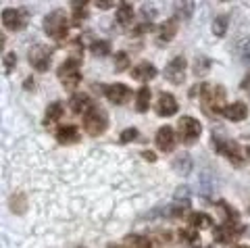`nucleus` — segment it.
I'll list each match as a JSON object with an SVG mask.
<instances>
[{
  "label": "nucleus",
  "instance_id": "f704fd0d",
  "mask_svg": "<svg viewBox=\"0 0 250 248\" xmlns=\"http://www.w3.org/2000/svg\"><path fill=\"white\" fill-rule=\"evenodd\" d=\"M179 236H182L184 240H188V242H190L192 246H198V229H182V231H179Z\"/></svg>",
  "mask_w": 250,
  "mask_h": 248
},
{
  "label": "nucleus",
  "instance_id": "e433bc0d",
  "mask_svg": "<svg viewBox=\"0 0 250 248\" xmlns=\"http://www.w3.org/2000/svg\"><path fill=\"white\" fill-rule=\"evenodd\" d=\"M96 6H98V9H103V11H106V9H111V6H119V4H117V2H111V0H103V2L98 0Z\"/></svg>",
  "mask_w": 250,
  "mask_h": 248
},
{
  "label": "nucleus",
  "instance_id": "a211bd4d",
  "mask_svg": "<svg viewBox=\"0 0 250 248\" xmlns=\"http://www.w3.org/2000/svg\"><path fill=\"white\" fill-rule=\"evenodd\" d=\"M177 29H179V23H177V17H173V19H169V21H165L161 25V29H159V40L165 44V42H171L175 38V34H177Z\"/></svg>",
  "mask_w": 250,
  "mask_h": 248
},
{
  "label": "nucleus",
  "instance_id": "423d86ee",
  "mask_svg": "<svg viewBox=\"0 0 250 248\" xmlns=\"http://www.w3.org/2000/svg\"><path fill=\"white\" fill-rule=\"evenodd\" d=\"M29 65L36 69L38 73H46L50 69V63H52V48L44 44H36L34 48H29Z\"/></svg>",
  "mask_w": 250,
  "mask_h": 248
},
{
  "label": "nucleus",
  "instance_id": "ea45409f",
  "mask_svg": "<svg viewBox=\"0 0 250 248\" xmlns=\"http://www.w3.org/2000/svg\"><path fill=\"white\" fill-rule=\"evenodd\" d=\"M248 86H250V73H248V75L244 77V82H242V83H240V88H242V90H246Z\"/></svg>",
  "mask_w": 250,
  "mask_h": 248
},
{
  "label": "nucleus",
  "instance_id": "f8f14e48",
  "mask_svg": "<svg viewBox=\"0 0 250 248\" xmlns=\"http://www.w3.org/2000/svg\"><path fill=\"white\" fill-rule=\"evenodd\" d=\"M154 142H156V146H159V150H163V152H171V150L175 148V144H177L173 127H169V125H163L159 131H156V136H154Z\"/></svg>",
  "mask_w": 250,
  "mask_h": 248
},
{
  "label": "nucleus",
  "instance_id": "b1692460",
  "mask_svg": "<svg viewBox=\"0 0 250 248\" xmlns=\"http://www.w3.org/2000/svg\"><path fill=\"white\" fill-rule=\"evenodd\" d=\"M62 115V104L61 103H50L48 108H46V115H44V123L46 125H50V123L59 121Z\"/></svg>",
  "mask_w": 250,
  "mask_h": 248
},
{
  "label": "nucleus",
  "instance_id": "72a5a7b5",
  "mask_svg": "<svg viewBox=\"0 0 250 248\" xmlns=\"http://www.w3.org/2000/svg\"><path fill=\"white\" fill-rule=\"evenodd\" d=\"M129 67V57L127 52H117L115 54V69L117 71H125Z\"/></svg>",
  "mask_w": 250,
  "mask_h": 248
},
{
  "label": "nucleus",
  "instance_id": "6e6552de",
  "mask_svg": "<svg viewBox=\"0 0 250 248\" xmlns=\"http://www.w3.org/2000/svg\"><path fill=\"white\" fill-rule=\"evenodd\" d=\"M186 69H188V61L184 54H177V57L171 59V63L165 67V80L173 86H179L186 80Z\"/></svg>",
  "mask_w": 250,
  "mask_h": 248
},
{
  "label": "nucleus",
  "instance_id": "f3484780",
  "mask_svg": "<svg viewBox=\"0 0 250 248\" xmlns=\"http://www.w3.org/2000/svg\"><path fill=\"white\" fill-rule=\"evenodd\" d=\"M57 140L59 144H75L80 140V129L75 125H61L57 129Z\"/></svg>",
  "mask_w": 250,
  "mask_h": 248
},
{
  "label": "nucleus",
  "instance_id": "79ce46f5",
  "mask_svg": "<svg viewBox=\"0 0 250 248\" xmlns=\"http://www.w3.org/2000/svg\"><path fill=\"white\" fill-rule=\"evenodd\" d=\"M233 248H250V246H233Z\"/></svg>",
  "mask_w": 250,
  "mask_h": 248
},
{
  "label": "nucleus",
  "instance_id": "cd10ccee",
  "mask_svg": "<svg viewBox=\"0 0 250 248\" xmlns=\"http://www.w3.org/2000/svg\"><path fill=\"white\" fill-rule=\"evenodd\" d=\"M219 208H221V211L225 213V219H228V223H240V213L236 211V208L233 207H229L228 203H225V200H219Z\"/></svg>",
  "mask_w": 250,
  "mask_h": 248
},
{
  "label": "nucleus",
  "instance_id": "1a4fd4ad",
  "mask_svg": "<svg viewBox=\"0 0 250 248\" xmlns=\"http://www.w3.org/2000/svg\"><path fill=\"white\" fill-rule=\"evenodd\" d=\"M244 234V226L242 223H221L213 229V238L219 244H229L233 240H238Z\"/></svg>",
  "mask_w": 250,
  "mask_h": 248
},
{
  "label": "nucleus",
  "instance_id": "0eeeda50",
  "mask_svg": "<svg viewBox=\"0 0 250 248\" xmlns=\"http://www.w3.org/2000/svg\"><path fill=\"white\" fill-rule=\"evenodd\" d=\"M177 129H179V138H182L186 144H194L202 134V123L198 119L190 117V115H186V117L179 119Z\"/></svg>",
  "mask_w": 250,
  "mask_h": 248
},
{
  "label": "nucleus",
  "instance_id": "c03bdc74",
  "mask_svg": "<svg viewBox=\"0 0 250 248\" xmlns=\"http://www.w3.org/2000/svg\"><path fill=\"white\" fill-rule=\"evenodd\" d=\"M248 213H250V205H248Z\"/></svg>",
  "mask_w": 250,
  "mask_h": 248
},
{
  "label": "nucleus",
  "instance_id": "aec40b11",
  "mask_svg": "<svg viewBox=\"0 0 250 248\" xmlns=\"http://www.w3.org/2000/svg\"><path fill=\"white\" fill-rule=\"evenodd\" d=\"M188 223H190V227H194V229H207L213 226V217L207 213H190Z\"/></svg>",
  "mask_w": 250,
  "mask_h": 248
},
{
  "label": "nucleus",
  "instance_id": "58836bf2",
  "mask_svg": "<svg viewBox=\"0 0 250 248\" xmlns=\"http://www.w3.org/2000/svg\"><path fill=\"white\" fill-rule=\"evenodd\" d=\"M23 88H25V90H31V88H36V82H34V77H27V80L23 82Z\"/></svg>",
  "mask_w": 250,
  "mask_h": 248
},
{
  "label": "nucleus",
  "instance_id": "4c0bfd02",
  "mask_svg": "<svg viewBox=\"0 0 250 248\" xmlns=\"http://www.w3.org/2000/svg\"><path fill=\"white\" fill-rule=\"evenodd\" d=\"M142 157H144L146 161H150V163H154V161H156V154H154L152 150H144V152H142Z\"/></svg>",
  "mask_w": 250,
  "mask_h": 248
},
{
  "label": "nucleus",
  "instance_id": "bb28decb",
  "mask_svg": "<svg viewBox=\"0 0 250 248\" xmlns=\"http://www.w3.org/2000/svg\"><path fill=\"white\" fill-rule=\"evenodd\" d=\"M228 21H229L228 15H219V17H215V21H213V34L217 38H223L225 34H228Z\"/></svg>",
  "mask_w": 250,
  "mask_h": 248
},
{
  "label": "nucleus",
  "instance_id": "a878e982",
  "mask_svg": "<svg viewBox=\"0 0 250 248\" xmlns=\"http://www.w3.org/2000/svg\"><path fill=\"white\" fill-rule=\"evenodd\" d=\"M90 52L94 57H108V54H111V42L108 40H94L90 46Z\"/></svg>",
  "mask_w": 250,
  "mask_h": 248
},
{
  "label": "nucleus",
  "instance_id": "6ab92c4d",
  "mask_svg": "<svg viewBox=\"0 0 250 248\" xmlns=\"http://www.w3.org/2000/svg\"><path fill=\"white\" fill-rule=\"evenodd\" d=\"M117 23L119 25H129L131 21H134V4H129V2H121L119 6H117Z\"/></svg>",
  "mask_w": 250,
  "mask_h": 248
},
{
  "label": "nucleus",
  "instance_id": "f03ea898",
  "mask_svg": "<svg viewBox=\"0 0 250 248\" xmlns=\"http://www.w3.org/2000/svg\"><path fill=\"white\" fill-rule=\"evenodd\" d=\"M80 67H82V59L80 57H67L65 61L61 63L59 67V82L62 83L65 90H75L82 82V73H80Z\"/></svg>",
  "mask_w": 250,
  "mask_h": 248
},
{
  "label": "nucleus",
  "instance_id": "7c9ffc66",
  "mask_svg": "<svg viewBox=\"0 0 250 248\" xmlns=\"http://www.w3.org/2000/svg\"><path fill=\"white\" fill-rule=\"evenodd\" d=\"M208 69H210V61H208L207 57H198V59H196V63H194V73L200 77V75L208 73Z\"/></svg>",
  "mask_w": 250,
  "mask_h": 248
},
{
  "label": "nucleus",
  "instance_id": "4be33fe9",
  "mask_svg": "<svg viewBox=\"0 0 250 248\" xmlns=\"http://www.w3.org/2000/svg\"><path fill=\"white\" fill-rule=\"evenodd\" d=\"M150 98H152L150 88L142 86L138 90V94H136V108H138V113H146L148 111V106H150Z\"/></svg>",
  "mask_w": 250,
  "mask_h": 248
},
{
  "label": "nucleus",
  "instance_id": "20e7f679",
  "mask_svg": "<svg viewBox=\"0 0 250 248\" xmlns=\"http://www.w3.org/2000/svg\"><path fill=\"white\" fill-rule=\"evenodd\" d=\"M213 148L219 154H223V157L228 159L233 167H242V165H244V157H242L240 144L233 142V140H228V138L217 136V131H213Z\"/></svg>",
  "mask_w": 250,
  "mask_h": 248
},
{
  "label": "nucleus",
  "instance_id": "37998d69",
  "mask_svg": "<svg viewBox=\"0 0 250 248\" xmlns=\"http://www.w3.org/2000/svg\"><path fill=\"white\" fill-rule=\"evenodd\" d=\"M246 154H248V157H250V146H248V148H246Z\"/></svg>",
  "mask_w": 250,
  "mask_h": 248
},
{
  "label": "nucleus",
  "instance_id": "7ed1b4c3",
  "mask_svg": "<svg viewBox=\"0 0 250 248\" xmlns=\"http://www.w3.org/2000/svg\"><path fill=\"white\" fill-rule=\"evenodd\" d=\"M44 32L46 36H50L52 40H65L69 34V19L65 11H52L44 17Z\"/></svg>",
  "mask_w": 250,
  "mask_h": 248
},
{
  "label": "nucleus",
  "instance_id": "dca6fc26",
  "mask_svg": "<svg viewBox=\"0 0 250 248\" xmlns=\"http://www.w3.org/2000/svg\"><path fill=\"white\" fill-rule=\"evenodd\" d=\"M223 117L229 119V121H244L248 117V106H246V103L238 100V103H233V104H228V106L223 108Z\"/></svg>",
  "mask_w": 250,
  "mask_h": 248
},
{
  "label": "nucleus",
  "instance_id": "a19ab883",
  "mask_svg": "<svg viewBox=\"0 0 250 248\" xmlns=\"http://www.w3.org/2000/svg\"><path fill=\"white\" fill-rule=\"evenodd\" d=\"M106 248H123V246H117V244H108Z\"/></svg>",
  "mask_w": 250,
  "mask_h": 248
},
{
  "label": "nucleus",
  "instance_id": "c756f323",
  "mask_svg": "<svg viewBox=\"0 0 250 248\" xmlns=\"http://www.w3.org/2000/svg\"><path fill=\"white\" fill-rule=\"evenodd\" d=\"M85 17H88V4L85 2H73V21L80 25Z\"/></svg>",
  "mask_w": 250,
  "mask_h": 248
},
{
  "label": "nucleus",
  "instance_id": "9d476101",
  "mask_svg": "<svg viewBox=\"0 0 250 248\" xmlns=\"http://www.w3.org/2000/svg\"><path fill=\"white\" fill-rule=\"evenodd\" d=\"M2 25L9 32H21L27 25V17L21 9H4L2 11Z\"/></svg>",
  "mask_w": 250,
  "mask_h": 248
},
{
  "label": "nucleus",
  "instance_id": "4468645a",
  "mask_svg": "<svg viewBox=\"0 0 250 248\" xmlns=\"http://www.w3.org/2000/svg\"><path fill=\"white\" fill-rule=\"evenodd\" d=\"M177 100L173 94H169V92H161L159 96V103H156V115L159 117H173L177 113Z\"/></svg>",
  "mask_w": 250,
  "mask_h": 248
},
{
  "label": "nucleus",
  "instance_id": "2eb2a0df",
  "mask_svg": "<svg viewBox=\"0 0 250 248\" xmlns=\"http://www.w3.org/2000/svg\"><path fill=\"white\" fill-rule=\"evenodd\" d=\"M156 67L152 65V63H148V61H144V63H140V65H136L134 69H131V77H134L136 82H150V80H154L156 77Z\"/></svg>",
  "mask_w": 250,
  "mask_h": 248
},
{
  "label": "nucleus",
  "instance_id": "a18cd8bd",
  "mask_svg": "<svg viewBox=\"0 0 250 248\" xmlns=\"http://www.w3.org/2000/svg\"><path fill=\"white\" fill-rule=\"evenodd\" d=\"M82 248H83V246H82Z\"/></svg>",
  "mask_w": 250,
  "mask_h": 248
},
{
  "label": "nucleus",
  "instance_id": "ddd939ff",
  "mask_svg": "<svg viewBox=\"0 0 250 248\" xmlns=\"http://www.w3.org/2000/svg\"><path fill=\"white\" fill-rule=\"evenodd\" d=\"M104 94L113 104H125V103H129V98H131V90H129V86H125V83H111V86H106Z\"/></svg>",
  "mask_w": 250,
  "mask_h": 248
},
{
  "label": "nucleus",
  "instance_id": "412c9836",
  "mask_svg": "<svg viewBox=\"0 0 250 248\" xmlns=\"http://www.w3.org/2000/svg\"><path fill=\"white\" fill-rule=\"evenodd\" d=\"M9 207H11V213L23 215L27 211V196L23 194V192H15V194L9 198Z\"/></svg>",
  "mask_w": 250,
  "mask_h": 248
},
{
  "label": "nucleus",
  "instance_id": "2f4dec72",
  "mask_svg": "<svg viewBox=\"0 0 250 248\" xmlns=\"http://www.w3.org/2000/svg\"><path fill=\"white\" fill-rule=\"evenodd\" d=\"M138 138H140V131H138L136 127H127V129H123V131H121L119 140H121V144H129V142L138 140Z\"/></svg>",
  "mask_w": 250,
  "mask_h": 248
},
{
  "label": "nucleus",
  "instance_id": "39448f33",
  "mask_svg": "<svg viewBox=\"0 0 250 248\" xmlns=\"http://www.w3.org/2000/svg\"><path fill=\"white\" fill-rule=\"evenodd\" d=\"M83 129H85V134L92 136V138H98V136H103L104 131L108 129V117H106V113L103 111L100 106H94L92 111L83 117Z\"/></svg>",
  "mask_w": 250,
  "mask_h": 248
},
{
  "label": "nucleus",
  "instance_id": "c9c22d12",
  "mask_svg": "<svg viewBox=\"0 0 250 248\" xmlns=\"http://www.w3.org/2000/svg\"><path fill=\"white\" fill-rule=\"evenodd\" d=\"M15 65H17V54H15V52H6L4 54V73L9 75L15 69Z\"/></svg>",
  "mask_w": 250,
  "mask_h": 248
},
{
  "label": "nucleus",
  "instance_id": "393cba45",
  "mask_svg": "<svg viewBox=\"0 0 250 248\" xmlns=\"http://www.w3.org/2000/svg\"><path fill=\"white\" fill-rule=\"evenodd\" d=\"M125 246L127 248H152V240L146 236H127L125 238Z\"/></svg>",
  "mask_w": 250,
  "mask_h": 248
},
{
  "label": "nucleus",
  "instance_id": "9b49d317",
  "mask_svg": "<svg viewBox=\"0 0 250 248\" xmlns=\"http://www.w3.org/2000/svg\"><path fill=\"white\" fill-rule=\"evenodd\" d=\"M96 106L92 103V98L88 94H83V92H77V94L71 96V100H69V108H71L73 115H82V117H85L92 108Z\"/></svg>",
  "mask_w": 250,
  "mask_h": 248
},
{
  "label": "nucleus",
  "instance_id": "5701e85b",
  "mask_svg": "<svg viewBox=\"0 0 250 248\" xmlns=\"http://www.w3.org/2000/svg\"><path fill=\"white\" fill-rule=\"evenodd\" d=\"M173 169L179 173V175H188L192 171V159H190V154H177V157L173 159Z\"/></svg>",
  "mask_w": 250,
  "mask_h": 248
},
{
  "label": "nucleus",
  "instance_id": "473e14b6",
  "mask_svg": "<svg viewBox=\"0 0 250 248\" xmlns=\"http://www.w3.org/2000/svg\"><path fill=\"white\" fill-rule=\"evenodd\" d=\"M238 52H240L242 61H244L246 65H250V38H244V40L240 42V46H238Z\"/></svg>",
  "mask_w": 250,
  "mask_h": 248
},
{
  "label": "nucleus",
  "instance_id": "f257e3e1",
  "mask_svg": "<svg viewBox=\"0 0 250 248\" xmlns=\"http://www.w3.org/2000/svg\"><path fill=\"white\" fill-rule=\"evenodd\" d=\"M200 106L208 117H215V115L221 113L225 104V88L223 86H208V83H202L200 86Z\"/></svg>",
  "mask_w": 250,
  "mask_h": 248
},
{
  "label": "nucleus",
  "instance_id": "c85d7f7f",
  "mask_svg": "<svg viewBox=\"0 0 250 248\" xmlns=\"http://www.w3.org/2000/svg\"><path fill=\"white\" fill-rule=\"evenodd\" d=\"M194 2H177L175 4V13L177 17H182L184 21H190L192 19V13H194Z\"/></svg>",
  "mask_w": 250,
  "mask_h": 248
}]
</instances>
